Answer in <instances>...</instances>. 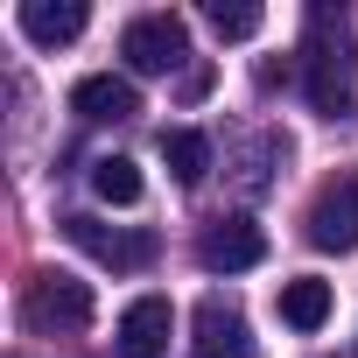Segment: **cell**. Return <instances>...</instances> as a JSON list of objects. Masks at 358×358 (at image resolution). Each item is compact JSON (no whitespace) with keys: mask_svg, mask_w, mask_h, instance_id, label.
Here are the masks:
<instances>
[{"mask_svg":"<svg viewBox=\"0 0 358 358\" xmlns=\"http://www.w3.org/2000/svg\"><path fill=\"white\" fill-rule=\"evenodd\" d=\"M351 78H358V43H351V22L344 8H309V36H302V85H309V106L323 120H337L351 106Z\"/></svg>","mask_w":358,"mask_h":358,"instance_id":"1","label":"cell"},{"mask_svg":"<svg viewBox=\"0 0 358 358\" xmlns=\"http://www.w3.org/2000/svg\"><path fill=\"white\" fill-rule=\"evenodd\" d=\"M22 323L36 337H78L92 330V288L78 274H57V267H36L22 281Z\"/></svg>","mask_w":358,"mask_h":358,"instance_id":"2","label":"cell"},{"mask_svg":"<svg viewBox=\"0 0 358 358\" xmlns=\"http://www.w3.org/2000/svg\"><path fill=\"white\" fill-rule=\"evenodd\" d=\"M120 57H127L141 78L176 71V64L190 57V29H183V15H134V22L120 29Z\"/></svg>","mask_w":358,"mask_h":358,"instance_id":"3","label":"cell"},{"mask_svg":"<svg viewBox=\"0 0 358 358\" xmlns=\"http://www.w3.org/2000/svg\"><path fill=\"white\" fill-rule=\"evenodd\" d=\"M309 246L316 253H351L358 246V169H337L309 204Z\"/></svg>","mask_w":358,"mask_h":358,"instance_id":"4","label":"cell"},{"mask_svg":"<svg viewBox=\"0 0 358 358\" xmlns=\"http://www.w3.org/2000/svg\"><path fill=\"white\" fill-rule=\"evenodd\" d=\"M64 239L78 253H92L99 267H113V274L155 267V232H120V225H99V218H64Z\"/></svg>","mask_w":358,"mask_h":358,"instance_id":"5","label":"cell"},{"mask_svg":"<svg viewBox=\"0 0 358 358\" xmlns=\"http://www.w3.org/2000/svg\"><path fill=\"white\" fill-rule=\"evenodd\" d=\"M197 260H204L211 274H246V267L267 260V239H260V225H246V218H218V225H204Z\"/></svg>","mask_w":358,"mask_h":358,"instance_id":"6","label":"cell"},{"mask_svg":"<svg viewBox=\"0 0 358 358\" xmlns=\"http://www.w3.org/2000/svg\"><path fill=\"white\" fill-rule=\"evenodd\" d=\"M190 330H197V358H253V330H246V316L225 295H204Z\"/></svg>","mask_w":358,"mask_h":358,"instance_id":"7","label":"cell"},{"mask_svg":"<svg viewBox=\"0 0 358 358\" xmlns=\"http://www.w3.org/2000/svg\"><path fill=\"white\" fill-rule=\"evenodd\" d=\"M71 113H78V120H92V127H120V120H134V113H141V92H134L127 78L99 71V78H78V85H71Z\"/></svg>","mask_w":358,"mask_h":358,"instance_id":"8","label":"cell"},{"mask_svg":"<svg viewBox=\"0 0 358 358\" xmlns=\"http://www.w3.org/2000/svg\"><path fill=\"white\" fill-rule=\"evenodd\" d=\"M169 330H176V309L162 295L127 302V316H120V358H162L169 351Z\"/></svg>","mask_w":358,"mask_h":358,"instance_id":"9","label":"cell"},{"mask_svg":"<svg viewBox=\"0 0 358 358\" xmlns=\"http://www.w3.org/2000/svg\"><path fill=\"white\" fill-rule=\"evenodd\" d=\"M15 22H22V36L36 50H57V43H78L92 15H85V0H22Z\"/></svg>","mask_w":358,"mask_h":358,"instance_id":"10","label":"cell"},{"mask_svg":"<svg viewBox=\"0 0 358 358\" xmlns=\"http://www.w3.org/2000/svg\"><path fill=\"white\" fill-rule=\"evenodd\" d=\"M281 323H295V330H323V323H330V281H316V274L281 281Z\"/></svg>","mask_w":358,"mask_h":358,"instance_id":"11","label":"cell"},{"mask_svg":"<svg viewBox=\"0 0 358 358\" xmlns=\"http://www.w3.org/2000/svg\"><path fill=\"white\" fill-rule=\"evenodd\" d=\"M162 162H169V176H176L183 190H197L204 176H211V141L190 134V127H176V134H162Z\"/></svg>","mask_w":358,"mask_h":358,"instance_id":"12","label":"cell"},{"mask_svg":"<svg viewBox=\"0 0 358 358\" xmlns=\"http://www.w3.org/2000/svg\"><path fill=\"white\" fill-rule=\"evenodd\" d=\"M92 190L127 211V204H141V169H134L127 155H99V162H92Z\"/></svg>","mask_w":358,"mask_h":358,"instance_id":"13","label":"cell"},{"mask_svg":"<svg viewBox=\"0 0 358 358\" xmlns=\"http://www.w3.org/2000/svg\"><path fill=\"white\" fill-rule=\"evenodd\" d=\"M204 22L218 29V43H246V36H260V22H267V15H260V8H246V0H239V8H225V0H218Z\"/></svg>","mask_w":358,"mask_h":358,"instance_id":"14","label":"cell"}]
</instances>
